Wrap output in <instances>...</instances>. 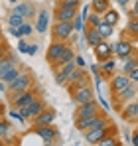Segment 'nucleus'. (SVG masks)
Masks as SVG:
<instances>
[{"instance_id":"1","label":"nucleus","mask_w":138,"mask_h":146,"mask_svg":"<svg viewBox=\"0 0 138 146\" xmlns=\"http://www.w3.org/2000/svg\"><path fill=\"white\" fill-rule=\"evenodd\" d=\"M111 122L107 117L103 115H93V117H85V119H75V126L81 130V132H87V130H93V128H101V126H109Z\"/></svg>"},{"instance_id":"2","label":"nucleus","mask_w":138,"mask_h":146,"mask_svg":"<svg viewBox=\"0 0 138 146\" xmlns=\"http://www.w3.org/2000/svg\"><path fill=\"white\" fill-rule=\"evenodd\" d=\"M30 87H34V77L30 75V73L22 71L14 81H10V83H6V93L8 95H14V93H22L26 89H30Z\"/></svg>"},{"instance_id":"3","label":"nucleus","mask_w":138,"mask_h":146,"mask_svg":"<svg viewBox=\"0 0 138 146\" xmlns=\"http://www.w3.org/2000/svg\"><path fill=\"white\" fill-rule=\"evenodd\" d=\"M77 10H79V4L57 2L53 16H55V20H57V22H73V18L77 16Z\"/></svg>"},{"instance_id":"4","label":"nucleus","mask_w":138,"mask_h":146,"mask_svg":"<svg viewBox=\"0 0 138 146\" xmlns=\"http://www.w3.org/2000/svg\"><path fill=\"white\" fill-rule=\"evenodd\" d=\"M34 99H38V89L30 87V89H26L22 93L10 95V103H12V109H24V107H28Z\"/></svg>"},{"instance_id":"5","label":"nucleus","mask_w":138,"mask_h":146,"mask_svg":"<svg viewBox=\"0 0 138 146\" xmlns=\"http://www.w3.org/2000/svg\"><path fill=\"white\" fill-rule=\"evenodd\" d=\"M73 22H53V28H51V36L53 40H59V42H69L71 34H73Z\"/></svg>"},{"instance_id":"6","label":"nucleus","mask_w":138,"mask_h":146,"mask_svg":"<svg viewBox=\"0 0 138 146\" xmlns=\"http://www.w3.org/2000/svg\"><path fill=\"white\" fill-rule=\"evenodd\" d=\"M71 99H73L77 105H81V103L95 101V95H93V91L89 89V85H81V87H73V91H71Z\"/></svg>"},{"instance_id":"7","label":"nucleus","mask_w":138,"mask_h":146,"mask_svg":"<svg viewBox=\"0 0 138 146\" xmlns=\"http://www.w3.org/2000/svg\"><path fill=\"white\" fill-rule=\"evenodd\" d=\"M32 132L38 134L46 144H51L55 138H57V130L51 126V124H44V126H32Z\"/></svg>"},{"instance_id":"8","label":"nucleus","mask_w":138,"mask_h":146,"mask_svg":"<svg viewBox=\"0 0 138 146\" xmlns=\"http://www.w3.org/2000/svg\"><path fill=\"white\" fill-rule=\"evenodd\" d=\"M65 42H59V40H53L51 44H49V48H47V51H46V59H47V63L49 65H53L55 61H57V57L61 55V51L65 49Z\"/></svg>"},{"instance_id":"9","label":"nucleus","mask_w":138,"mask_h":146,"mask_svg":"<svg viewBox=\"0 0 138 146\" xmlns=\"http://www.w3.org/2000/svg\"><path fill=\"white\" fill-rule=\"evenodd\" d=\"M99 113V103L97 101H89V103H81L75 111V119H85V117H93Z\"/></svg>"},{"instance_id":"10","label":"nucleus","mask_w":138,"mask_h":146,"mask_svg":"<svg viewBox=\"0 0 138 146\" xmlns=\"http://www.w3.org/2000/svg\"><path fill=\"white\" fill-rule=\"evenodd\" d=\"M46 109V103L44 101H40V99H34L28 107H24V109H18L20 113H22L26 119H34V117H38L42 111Z\"/></svg>"},{"instance_id":"11","label":"nucleus","mask_w":138,"mask_h":146,"mask_svg":"<svg viewBox=\"0 0 138 146\" xmlns=\"http://www.w3.org/2000/svg\"><path fill=\"white\" fill-rule=\"evenodd\" d=\"M55 117H57V113H55V109H44L38 117H34L32 121H34V126H44V124H53L55 121Z\"/></svg>"},{"instance_id":"12","label":"nucleus","mask_w":138,"mask_h":146,"mask_svg":"<svg viewBox=\"0 0 138 146\" xmlns=\"http://www.w3.org/2000/svg\"><path fill=\"white\" fill-rule=\"evenodd\" d=\"M111 48H113V53H116V57H118V59H126L128 55H132V44H130V42H126V40L116 42V44H113Z\"/></svg>"},{"instance_id":"13","label":"nucleus","mask_w":138,"mask_h":146,"mask_svg":"<svg viewBox=\"0 0 138 146\" xmlns=\"http://www.w3.org/2000/svg\"><path fill=\"white\" fill-rule=\"evenodd\" d=\"M109 134V126H101V128H93L85 132V142L87 144H99L101 138H105Z\"/></svg>"},{"instance_id":"14","label":"nucleus","mask_w":138,"mask_h":146,"mask_svg":"<svg viewBox=\"0 0 138 146\" xmlns=\"http://www.w3.org/2000/svg\"><path fill=\"white\" fill-rule=\"evenodd\" d=\"M49 10H40L38 12V16H36V24H34V28L38 30V34H44V32H47V28H49Z\"/></svg>"},{"instance_id":"15","label":"nucleus","mask_w":138,"mask_h":146,"mask_svg":"<svg viewBox=\"0 0 138 146\" xmlns=\"http://www.w3.org/2000/svg\"><path fill=\"white\" fill-rule=\"evenodd\" d=\"M10 12H12V14H18V16H24V18L28 20V18L34 16L36 10H34V6H32L30 2H18V4H14V8H12Z\"/></svg>"},{"instance_id":"16","label":"nucleus","mask_w":138,"mask_h":146,"mask_svg":"<svg viewBox=\"0 0 138 146\" xmlns=\"http://www.w3.org/2000/svg\"><path fill=\"white\" fill-rule=\"evenodd\" d=\"M93 49H95V55H97V59H99L101 63L113 55V48H111V44H107L105 40H103L101 44H97V46H95Z\"/></svg>"},{"instance_id":"17","label":"nucleus","mask_w":138,"mask_h":146,"mask_svg":"<svg viewBox=\"0 0 138 146\" xmlns=\"http://www.w3.org/2000/svg\"><path fill=\"white\" fill-rule=\"evenodd\" d=\"M128 83H130V79H128L126 73H124V75H113V79H111V91H113V95L120 93Z\"/></svg>"},{"instance_id":"18","label":"nucleus","mask_w":138,"mask_h":146,"mask_svg":"<svg viewBox=\"0 0 138 146\" xmlns=\"http://www.w3.org/2000/svg\"><path fill=\"white\" fill-rule=\"evenodd\" d=\"M83 36H85V44H87L89 48H95L97 44H101V42H103V38L99 36L97 28H87V30L83 32Z\"/></svg>"},{"instance_id":"19","label":"nucleus","mask_w":138,"mask_h":146,"mask_svg":"<svg viewBox=\"0 0 138 146\" xmlns=\"http://www.w3.org/2000/svg\"><path fill=\"white\" fill-rule=\"evenodd\" d=\"M73 59H75V49L71 48V46H65V49L61 51V55L57 57V61L53 63V67H59V65L69 63V61H73Z\"/></svg>"},{"instance_id":"20","label":"nucleus","mask_w":138,"mask_h":146,"mask_svg":"<svg viewBox=\"0 0 138 146\" xmlns=\"http://www.w3.org/2000/svg\"><path fill=\"white\" fill-rule=\"evenodd\" d=\"M134 95H136V83H132V81H130V83H128L120 93H116L115 97H118V101H126V103H128V101H132Z\"/></svg>"},{"instance_id":"21","label":"nucleus","mask_w":138,"mask_h":146,"mask_svg":"<svg viewBox=\"0 0 138 146\" xmlns=\"http://www.w3.org/2000/svg\"><path fill=\"white\" fill-rule=\"evenodd\" d=\"M34 30H36V28L26 20L20 28H10V34H12V36H16V38H26V36H30Z\"/></svg>"},{"instance_id":"22","label":"nucleus","mask_w":138,"mask_h":146,"mask_svg":"<svg viewBox=\"0 0 138 146\" xmlns=\"http://www.w3.org/2000/svg\"><path fill=\"white\" fill-rule=\"evenodd\" d=\"M122 117H124L126 121H136L138 119V103L128 101V105L122 109Z\"/></svg>"},{"instance_id":"23","label":"nucleus","mask_w":138,"mask_h":146,"mask_svg":"<svg viewBox=\"0 0 138 146\" xmlns=\"http://www.w3.org/2000/svg\"><path fill=\"white\" fill-rule=\"evenodd\" d=\"M20 73H22V69H20L18 65H14V67H10L8 71H4L0 75V81H2V83H10V81H14Z\"/></svg>"},{"instance_id":"24","label":"nucleus","mask_w":138,"mask_h":146,"mask_svg":"<svg viewBox=\"0 0 138 146\" xmlns=\"http://www.w3.org/2000/svg\"><path fill=\"white\" fill-rule=\"evenodd\" d=\"M118 20H120V14L116 12L115 8H109L105 14H103V22H107V24H111L113 28H115L116 24H118Z\"/></svg>"},{"instance_id":"25","label":"nucleus","mask_w":138,"mask_h":146,"mask_svg":"<svg viewBox=\"0 0 138 146\" xmlns=\"http://www.w3.org/2000/svg\"><path fill=\"white\" fill-rule=\"evenodd\" d=\"M109 8H111V0H93V2H91V10H93V12L105 14Z\"/></svg>"},{"instance_id":"26","label":"nucleus","mask_w":138,"mask_h":146,"mask_svg":"<svg viewBox=\"0 0 138 146\" xmlns=\"http://www.w3.org/2000/svg\"><path fill=\"white\" fill-rule=\"evenodd\" d=\"M10 132H12V122L8 119H4V117H0V138L6 140L10 136Z\"/></svg>"},{"instance_id":"27","label":"nucleus","mask_w":138,"mask_h":146,"mask_svg":"<svg viewBox=\"0 0 138 146\" xmlns=\"http://www.w3.org/2000/svg\"><path fill=\"white\" fill-rule=\"evenodd\" d=\"M14 65H18V59H16L14 55H6V57L0 61V75L4 71H8L10 67H14Z\"/></svg>"},{"instance_id":"28","label":"nucleus","mask_w":138,"mask_h":146,"mask_svg":"<svg viewBox=\"0 0 138 146\" xmlns=\"http://www.w3.org/2000/svg\"><path fill=\"white\" fill-rule=\"evenodd\" d=\"M97 32H99V36H101L103 40H109V38L113 36V26L107 24V22H101V24L97 26Z\"/></svg>"},{"instance_id":"29","label":"nucleus","mask_w":138,"mask_h":146,"mask_svg":"<svg viewBox=\"0 0 138 146\" xmlns=\"http://www.w3.org/2000/svg\"><path fill=\"white\" fill-rule=\"evenodd\" d=\"M136 65H138V57H136V55H128V57L124 59V63H122V71L128 75Z\"/></svg>"},{"instance_id":"30","label":"nucleus","mask_w":138,"mask_h":146,"mask_svg":"<svg viewBox=\"0 0 138 146\" xmlns=\"http://www.w3.org/2000/svg\"><path fill=\"white\" fill-rule=\"evenodd\" d=\"M101 22H103V14L91 10V14H89V18H87V28H97Z\"/></svg>"},{"instance_id":"31","label":"nucleus","mask_w":138,"mask_h":146,"mask_svg":"<svg viewBox=\"0 0 138 146\" xmlns=\"http://www.w3.org/2000/svg\"><path fill=\"white\" fill-rule=\"evenodd\" d=\"M24 22H26V18H24V16L12 14V12L8 14V26H10V28H20V26H22Z\"/></svg>"},{"instance_id":"32","label":"nucleus","mask_w":138,"mask_h":146,"mask_svg":"<svg viewBox=\"0 0 138 146\" xmlns=\"http://www.w3.org/2000/svg\"><path fill=\"white\" fill-rule=\"evenodd\" d=\"M116 144H118V138L113 136V134H107L105 138L99 140V146H116Z\"/></svg>"},{"instance_id":"33","label":"nucleus","mask_w":138,"mask_h":146,"mask_svg":"<svg viewBox=\"0 0 138 146\" xmlns=\"http://www.w3.org/2000/svg\"><path fill=\"white\" fill-rule=\"evenodd\" d=\"M126 32L132 34V36H138V18L136 16H130V22L126 26Z\"/></svg>"},{"instance_id":"34","label":"nucleus","mask_w":138,"mask_h":146,"mask_svg":"<svg viewBox=\"0 0 138 146\" xmlns=\"http://www.w3.org/2000/svg\"><path fill=\"white\" fill-rule=\"evenodd\" d=\"M85 22H83V18H81V16H79V14H77V16H75V18H73V30H75V32H81V34H83V32H85V30H87V28H85Z\"/></svg>"},{"instance_id":"35","label":"nucleus","mask_w":138,"mask_h":146,"mask_svg":"<svg viewBox=\"0 0 138 146\" xmlns=\"http://www.w3.org/2000/svg\"><path fill=\"white\" fill-rule=\"evenodd\" d=\"M115 65H116V61H115V59H111V57H109V59H105V61H103V65H101V69H103L105 73H111L113 69H115Z\"/></svg>"},{"instance_id":"36","label":"nucleus","mask_w":138,"mask_h":146,"mask_svg":"<svg viewBox=\"0 0 138 146\" xmlns=\"http://www.w3.org/2000/svg\"><path fill=\"white\" fill-rule=\"evenodd\" d=\"M18 51L20 53H30V44L24 38H20V42H18Z\"/></svg>"},{"instance_id":"37","label":"nucleus","mask_w":138,"mask_h":146,"mask_svg":"<svg viewBox=\"0 0 138 146\" xmlns=\"http://www.w3.org/2000/svg\"><path fill=\"white\" fill-rule=\"evenodd\" d=\"M128 79H130L132 83H138V65H136V67H134L130 73H128Z\"/></svg>"},{"instance_id":"38","label":"nucleus","mask_w":138,"mask_h":146,"mask_svg":"<svg viewBox=\"0 0 138 146\" xmlns=\"http://www.w3.org/2000/svg\"><path fill=\"white\" fill-rule=\"evenodd\" d=\"M75 65H77V67H81V69H85V57L75 55Z\"/></svg>"},{"instance_id":"39","label":"nucleus","mask_w":138,"mask_h":146,"mask_svg":"<svg viewBox=\"0 0 138 146\" xmlns=\"http://www.w3.org/2000/svg\"><path fill=\"white\" fill-rule=\"evenodd\" d=\"M6 55H8V48H6L4 44H0V61H2Z\"/></svg>"},{"instance_id":"40","label":"nucleus","mask_w":138,"mask_h":146,"mask_svg":"<svg viewBox=\"0 0 138 146\" xmlns=\"http://www.w3.org/2000/svg\"><path fill=\"white\" fill-rule=\"evenodd\" d=\"M130 16H136V18H138V0H134V4H132V12H130Z\"/></svg>"},{"instance_id":"41","label":"nucleus","mask_w":138,"mask_h":146,"mask_svg":"<svg viewBox=\"0 0 138 146\" xmlns=\"http://www.w3.org/2000/svg\"><path fill=\"white\" fill-rule=\"evenodd\" d=\"M99 103H101V107H103L105 111H109V109H111V107H109V103H107V101H105L103 97H99Z\"/></svg>"},{"instance_id":"42","label":"nucleus","mask_w":138,"mask_h":146,"mask_svg":"<svg viewBox=\"0 0 138 146\" xmlns=\"http://www.w3.org/2000/svg\"><path fill=\"white\" fill-rule=\"evenodd\" d=\"M36 51H38V46H36V44H30V53H28V55H34Z\"/></svg>"},{"instance_id":"43","label":"nucleus","mask_w":138,"mask_h":146,"mask_svg":"<svg viewBox=\"0 0 138 146\" xmlns=\"http://www.w3.org/2000/svg\"><path fill=\"white\" fill-rule=\"evenodd\" d=\"M57 2H67V4H81V0H57Z\"/></svg>"},{"instance_id":"44","label":"nucleus","mask_w":138,"mask_h":146,"mask_svg":"<svg viewBox=\"0 0 138 146\" xmlns=\"http://www.w3.org/2000/svg\"><path fill=\"white\" fill-rule=\"evenodd\" d=\"M116 2H118L120 6H128V4H130V0H116Z\"/></svg>"},{"instance_id":"45","label":"nucleus","mask_w":138,"mask_h":146,"mask_svg":"<svg viewBox=\"0 0 138 146\" xmlns=\"http://www.w3.org/2000/svg\"><path fill=\"white\" fill-rule=\"evenodd\" d=\"M132 144H134V146H138V132L134 134V136H132Z\"/></svg>"},{"instance_id":"46","label":"nucleus","mask_w":138,"mask_h":146,"mask_svg":"<svg viewBox=\"0 0 138 146\" xmlns=\"http://www.w3.org/2000/svg\"><path fill=\"white\" fill-rule=\"evenodd\" d=\"M0 117H4V107L0 105Z\"/></svg>"},{"instance_id":"47","label":"nucleus","mask_w":138,"mask_h":146,"mask_svg":"<svg viewBox=\"0 0 138 146\" xmlns=\"http://www.w3.org/2000/svg\"><path fill=\"white\" fill-rule=\"evenodd\" d=\"M8 2H12V4H18V2H20V0H8Z\"/></svg>"},{"instance_id":"48","label":"nucleus","mask_w":138,"mask_h":146,"mask_svg":"<svg viewBox=\"0 0 138 146\" xmlns=\"http://www.w3.org/2000/svg\"><path fill=\"white\" fill-rule=\"evenodd\" d=\"M2 144H4V140H2V138H0V146H2Z\"/></svg>"},{"instance_id":"49","label":"nucleus","mask_w":138,"mask_h":146,"mask_svg":"<svg viewBox=\"0 0 138 146\" xmlns=\"http://www.w3.org/2000/svg\"><path fill=\"white\" fill-rule=\"evenodd\" d=\"M136 87H138V83H136Z\"/></svg>"}]
</instances>
